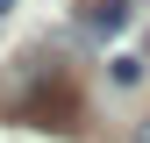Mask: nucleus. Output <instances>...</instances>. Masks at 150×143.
I'll list each match as a JSON object with an SVG mask.
<instances>
[{
	"instance_id": "1",
	"label": "nucleus",
	"mask_w": 150,
	"mask_h": 143,
	"mask_svg": "<svg viewBox=\"0 0 150 143\" xmlns=\"http://www.w3.org/2000/svg\"><path fill=\"white\" fill-rule=\"evenodd\" d=\"M0 107L14 122H29V129H71V115H79V100L64 86V64L50 50H22L14 57L7 86H0Z\"/></svg>"
},
{
	"instance_id": "2",
	"label": "nucleus",
	"mask_w": 150,
	"mask_h": 143,
	"mask_svg": "<svg viewBox=\"0 0 150 143\" xmlns=\"http://www.w3.org/2000/svg\"><path fill=\"white\" fill-rule=\"evenodd\" d=\"M129 14H136V0H86V29L100 36V43L129 29Z\"/></svg>"
},
{
	"instance_id": "3",
	"label": "nucleus",
	"mask_w": 150,
	"mask_h": 143,
	"mask_svg": "<svg viewBox=\"0 0 150 143\" xmlns=\"http://www.w3.org/2000/svg\"><path fill=\"white\" fill-rule=\"evenodd\" d=\"M143 79V57H129V50H122V57H115V86H136Z\"/></svg>"
},
{
	"instance_id": "4",
	"label": "nucleus",
	"mask_w": 150,
	"mask_h": 143,
	"mask_svg": "<svg viewBox=\"0 0 150 143\" xmlns=\"http://www.w3.org/2000/svg\"><path fill=\"white\" fill-rule=\"evenodd\" d=\"M136 143H150V122H143V129H136Z\"/></svg>"
},
{
	"instance_id": "5",
	"label": "nucleus",
	"mask_w": 150,
	"mask_h": 143,
	"mask_svg": "<svg viewBox=\"0 0 150 143\" xmlns=\"http://www.w3.org/2000/svg\"><path fill=\"white\" fill-rule=\"evenodd\" d=\"M7 7H14V0H0V14H7Z\"/></svg>"
}]
</instances>
